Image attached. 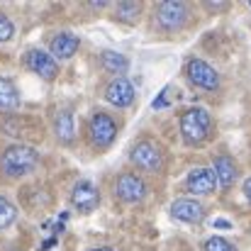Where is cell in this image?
I'll return each instance as SVG.
<instances>
[{
    "instance_id": "obj_1",
    "label": "cell",
    "mask_w": 251,
    "mask_h": 251,
    "mask_svg": "<svg viewBox=\"0 0 251 251\" xmlns=\"http://www.w3.org/2000/svg\"><path fill=\"white\" fill-rule=\"evenodd\" d=\"M37 161H39L37 149L25 147V144H15V147H7L2 154V171L10 178H22L37 166Z\"/></svg>"
},
{
    "instance_id": "obj_2",
    "label": "cell",
    "mask_w": 251,
    "mask_h": 251,
    "mask_svg": "<svg viewBox=\"0 0 251 251\" xmlns=\"http://www.w3.org/2000/svg\"><path fill=\"white\" fill-rule=\"evenodd\" d=\"M210 127H212V117L202 107H190L180 117V134L188 144H202L210 134Z\"/></svg>"
},
{
    "instance_id": "obj_3",
    "label": "cell",
    "mask_w": 251,
    "mask_h": 251,
    "mask_svg": "<svg viewBox=\"0 0 251 251\" xmlns=\"http://www.w3.org/2000/svg\"><path fill=\"white\" fill-rule=\"evenodd\" d=\"M88 132H90V139H93L95 147H110L115 134H117V122L107 112H95L90 117Z\"/></svg>"
},
{
    "instance_id": "obj_4",
    "label": "cell",
    "mask_w": 251,
    "mask_h": 251,
    "mask_svg": "<svg viewBox=\"0 0 251 251\" xmlns=\"http://www.w3.org/2000/svg\"><path fill=\"white\" fill-rule=\"evenodd\" d=\"M25 66L29 71H34L44 81H54L56 74H59V64L54 61V56L47 54V51H42V49H29L25 54Z\"/></svg>"
},
{
    "instance_id": "obj_5",
    "label": "cell",
    "mask_w": 251,
    "mask_h": 251,
    "mask_svg": "<svg viewBox=\"0 0 251 251\" xmlns=\"http://www.w3.org/2000/svg\"><path fill=\"white\" fill-rule=\"evenodd\" d=\"M185 71H188V78L202 90H215L220 85V74L202 59H190Z\"/></svg>"
},
{
    "instance_id": "obj_6",
    "label": "cell",
    "mask_w": 251,
    "mask_h": 251,
    "mask_svg": "<svg viewBox=\"0 0 251 251\" xmlns=\"http://www.w3.org/2000/svg\"><path fill=\"white\" fill-rule=\"evenodd\" d=\"M115 195L122 202H139L147 195V183L142 178H137L134 173H125L115 183Z\"/></svg>"
},
{
    "instance_id": "obj_7",
    "label": "cell",
    "mask_w": 251,
    "mask_h": 251,
    "mask_svg": "<svg viewBox=\"0 0 251 251\" xmlns=\"http://www.w3.org/2000/svg\"><path fill=\"white\" fill-rule=\"evenodd\" d=\"M71 202L78 212H93L100 205V190L90 180H78L71 190Z\"/></svg>"
},
{
    "instance_id": "obj_8",
    "label": "cell",
    "mask_w": 251,
    "mask_h": 251,
    "mask_svg": "<svg viewBox=\"0 0 251 251\" xmlns=\"http://www.w3.org/2000/svg\"><path fill=\"white\" fill-rule=\"evenodd\" d=\"M156 20H159V25H161L164 29H178V27H183L185 20H188V7H185L183 2H173V0L161 2V5L156 7Z\"/></svg>"
},
{
    "instance_id": "obj_9",
    "label": "cell",
    "mask_w": 251,
    "mask_h": 251,
    "mask_svg": "<svg viewBox=\"0 0 251 251\" xmlns=\"http://www.w3.org/2000/svg\"><path fill=\"white\" fill-rule=\"evenodd\" d=\"M129 159H132V164H137V166L144 168V171H156V168H161V149L154 142H147L144 139V142H139L132 149Z\"/></svg>"
},
{
    "instance_id": "obj_10",
    "label": "cell",
    "mask_w": 251,
    "mask_h": 251,
    "mask_svg": "<svg viewBox=\"0 0 251 251\" xmlns=\"http://www.w3.org/2000/svg\"><path fill=\"white\" fill-rule=\"evenodd\" d=\"M105 100L115 107H129L132 100H134V85L129 78L120 76L115 81H110L107 88H105Z\"/></svg>"
},
{
    "instance_id": "obj_11",
    "label": "cell",
    "mask_w": 251,
    "mask_h": 251,
    "mask_svg": "<svg viewBox=\"0 0 251 251\" xmlns=\"http://www.w3.org/2000/svg\"><path fill=\"white\" fill-rule=\"evenodd\" d=\"M171 217L178 222H188V225H198L205 217V210L198 200L193 198H180L171 205Z\"/></svg>"
},
{
    "instance_id": "obj_12",
    "label": "cell",
    "mask_w": 251,
    "mask_h": 251,
    "mask_svg": "<svg viewBox=\"0 0 251 251\" xmlns=\"http://www.w3.org/2000/svg\"><path fill=\"white\" fill-rule=\"evenodd\" d=\"M185 185H188V190L195 193V195H207V193H212L220 183H217V176H215L212 168H193V171L188 173Z\"/></svg>"
},
{
    "instance_id": "obj_13",
    "label": "cell",
    "mask_w": 251,
    "mask_h": 251,
    "mask_svg": "<svg viewBox=\"0 0 251 251\" xmlns=\"http://www.w3.org/2000/svg\"><path fill=\"white\" fill-rule=\"evenodd\" d=\"M78 37L76 34H71V32H59V34H54V39H51V56L54 59H71L76 51H78Z\"/></svg>"
},
{
    "instance_id": "obj_14",
    "label": "cell",
    "mask_w": 251,
    "mask_h": 251,
    "mask_svg": "<svg viewBox=\"0 0 251 251\" xmlns=\"http://www.w3.org/2000/svg\"><path fill=\"white\" fill-rule=\"evenodd\" d=\"M215 176H217V183L222 188H232V183L237 180V166L229 156H217L215 159Z\"/></svg>"
},
{
    "instance_id": "obj_15",
    "label": "cell",
    "mask_w": 251,
    "mask_h": 251,
    "mask_svg": "<svg viewBox=\"0 0 251 251\" xmlns=\"http://www.w3.org/2000/svg\"><path fill=\"white\" fill-rule=\"evenodd\" d=\"M54 132L64 144L74 142V112L71 110H59L54 117Z\"/></svg>"
},
{
    "instance_id": "obj_16",
    "label": "cell",
    "mask_w": 251,
    "mask_h": 251,
    "mask_svg": "<svg viewBox=\"0 0 251 251\" xmlns=\"http://www.w3.org/2000/svg\"><path fill=\"white\" fill-rule=\"evenodd\" d=\"M100 61H102V69L115 74V78H120L127 69H129V59L125 54H117V51H102L100 54Z\"/></svg>"
},
{
    "instance_id": "obj_17",
    "label": "cell",
    "mask_w": 251,
    "mask_h": 251,
    "mask_svg": "<svg viewBox=\"0 0 251 251\" xmlns=\"http://www.w3.org/2000/svg\"><path fill=\"white\" fill-rule=\"evenodd\" d=\"M20 105V90L10 78H0V107L10 110Z\"/></svg>"
},
{
    "instance_id": "obj_18",
    "label": "cell",
    "mask_w": 251,
    "mask_h": 251,
    "mask_svg": "<svg viewBox=\"0 0 251 251\" xmlns=\"http://www.w3.org/2000/svg\"><path fill=\"white\" fill-rule=\"evenodd\" d=\"M15 217H17V210H15V205H12L7 198H2V195H0V229L10 227V225L15 222Z\"/></svg>"
},
{
    "instance_id": "obj_19",
    "label": "cell",
    "mask_w": 251,
    "mask_h": 251,
    "mask_svg": "<svg viewBox=\"0 0 251 251\" xmlns=\"http://www.w3.org/2000/svg\"><path fill=\"white\" fill-rule=\"evenodd\" d=\"M137 15H139V5L137 2H122V5H117V17H122L125 22H134L137 20Z\"/></svg>"
},
{
    "instance_id": "obj_20",
    "label": "cell",
    "mask_w": 251,
    "mask_h": 251,
    "mask_svg": "<svg viewBox=\"0 0 251 251\" xmlns=\"http://www.w3.org/2000/svg\"><path fill=\"white\" fill-rule=\"evenodd\" d=\"M205 251H237V247H232L225 237H210L205 244H202Z\"/></svg>"
},
{
    "instance_id": "obj_21",
    "label": "cell",
    "mask_w": 251,
    "mask_h": 251,
    "mask_svg": "<svg viewBox=\"0 0 251 251\" xmlns=\"http://www.w3.org/2000/svg\"><path fill=\"white\" fill-rule=\"evenodd\" d=\"M12 34H15V27H12L10 17L0 12V44H2V42H10Z\"/></svg>"
},
{
    "instance_id": "obj_22",
    "label": "cell",
    "mask_w": 251,
    "mask_h": 251,
    "mask_svg": "<svg viewBox=\"0 0 251 251\" xmlns=\"http://www.w3.org/2000/svg\"><path fill=\"white\" fill-rule=\"evenodd\" d=\"M212 227H217V229H232V222H227V220H215Z\"/></svg>"
},
{
    "instance_id": "obj_23",
    "label": "cell",
    "mask_w": 251,
    "mask_h": 251,
    "mask_svg": "<svg viewBox=\"0 0 251 251\" xmlns=\"http://www.w3.org/2000/svg\"><path fill=\"white\" fill-rule=\"evenodd\" d=\"M244 195H247V200L251 202V178H247V180H244Z\"/></svg>"
},
{
    "instance_id": "obj_24",
    "label": "cell",
    "mask_w": 251,
    "mask_h": 251,
    "mask_svg": "<svg viewBox=\"0 0 251 251\" xmlns=\"http://www.w3.org/2000/svg\"><path fill=\"white\" fill-rule=\"evenodd\" d=\"M93 251H112V249H107V247H100V249H93Z\"/></svg>"
},
{
    "instance_id": "obj_25",
    "label": "cell",
    "mask_w": 251,
    "mask_h": 251,
    "mask_svg": "<svg viewBox=\"0 0 251 251\" xmlns=\"http://www.w3.org/2000/svg\"><path fill=\"white\" fill-rule=\"evenodd\" d=\"M249 5H251V2H249Z\"/></svg>"
}]
</instances>
